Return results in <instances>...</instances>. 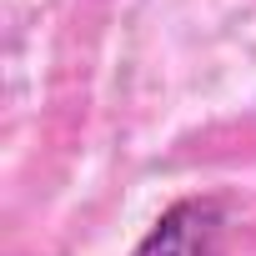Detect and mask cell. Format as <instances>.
Here are the masks:
<instances>
[{"mask_svg": "<svg viewBox=\"0 0 256 256\" xmlns=\"http://www.w3.org/2000/svg\"><path fill=\"white\" fill-rule=\"evenodd\" d=\"M131 256H226V226L216 201H176Z\"/></svg>", "mask_w": 256, "mask_h": 256, "instance_id": "6da1fadb", "label": "cell"}]
</instances>
